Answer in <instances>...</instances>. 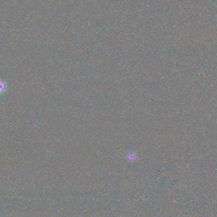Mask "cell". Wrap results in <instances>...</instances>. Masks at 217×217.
<instances>
[{
    "mask_svg": "<svg viewBox=\"0 0 217 217\" xmlns=\"http://www.w3.org/2000/svg\"><path fill=\"white\" fill-rule=\"evenodd\" d=\"M7 90V83L0 80V93H3Z\"/></svg>",
    "mask_w": 217,
    "mask_h": 217,
    "instance_id": "1",
    "label": "cell"
}]
</instances>
